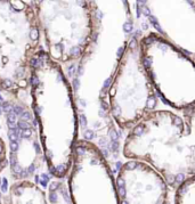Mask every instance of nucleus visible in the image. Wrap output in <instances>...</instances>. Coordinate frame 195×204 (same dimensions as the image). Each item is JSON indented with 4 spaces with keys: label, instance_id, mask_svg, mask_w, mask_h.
Masks as SVG:
<instances>
[{
    "label": "nucleus",
    "instance_id": "1",
    "mask_svg": "<svg viewBox=\"0 0 195 204\" xmlns=\"http://www.w3.org/2000/svg\"><path fill=\"white\" fill-rule=\"evenodd\" d=\"M183 116L168 109L150 112L129 130L122 149L125 159L150 163L175 189L195 174V103Z\"/></svg>",
    "mask_w": 195,
    "mask_h": 204
},
{
    "label": "nucleus",
    "instance_id": "2",
    "mask_svg": "<svg viewBox=\"0 0 195 204\" xmlns=\"http://www.w3.org/2000/svg\"><path fill=\"white\" fill-rule=\"evenodd\" d=\"M107 92L111 116L121 129L130 130L158 107L159 95L144 66L137 36L128 40Z\"/></svg>",
    "mask_w": 195,
    "mask_h": 204
},
{
    "label": "nucleus",
    "instance_id": "3",
    "mask_svg": "<svg viewBox=\"0 0 195 204\" xmlns=\"http://www.w3.org/2000/svg\"><path fill=\"white\" fill-rule=\"evenodd\" d=\"M141 58L159 97L183 112L195 103V62L156 32L139 39Z\"/></svg>",
    "mask_w": 195,
    "mask_h": 204
},
{
    "label": "nucleus",
    "instance_id": "4",
    "mask_svg": "<svg viewBox=\"0 0 195 204\" xmlns=\"http://www.w3.org/2000/svg\"><path fill=\"white\" fill-rule=\"evenodd\" d=\"M154 32L195 62V0H137Z\"/></svg>",
    "mask_w": 195,
    "mask_h": 204
},
{
    "label": "nucleus",
    "instance_id": "5",
    "mask_svg": "<svg viewBox=\"0 0 195 204\" xmlns=\"http://www.w3.org/2000/svg\"><path fill=\"white\" fill-rule=\"evenodd\" d=\"M119 204H167L168 184L146 161L128 159L115 180Z\"/></svg>",
    "mask_w": 195,
    "mask_h": 204
},
{
    "label": "nucleus",
    "instance_id": "6",
    "mask_svg": "<svg viewBox=\"0 0 195 204\" xmlns=\"http://www.w3.org/2000/svg\"><path fill=\"white\" fill-rule=\"evenodd\" d=\"M75 154L83 160L88 169L86 171L81 163L75 162L74 172L84 174L87 180V192L82 201L119 204L115 180L104 153L93 144L79 142L75 147Z\"/></svg>",
    "mask_w": 195,
    "mask_h": 204
},
{
    "label": "nucleus",
    "instance_id": "7",
    "mask_svg": "<svg viewBox=\"0 0 195 204\" xmlns=\"http://www.w3.org/2000/svg\"><path fill=\"white\" fill-rule=\"evenodd\" d=\"M176 204L195 203V174L188 176L176 187Z\"/></svg>",
    "mask_w": 195,
    "mask_h": 204
},
{
    "label": "nucleus",
    "instance_id": "8",
    "mask_svg": "<svg viewBox=\"0 0 195 204\" xmlns=\"http://www.w3.org/2000/svg\"><path fill=\"white\" fill-rule=\"evenodd\" d=\"M12 4L14 5V7L15 8H17V9H23L24 8V4L21 1V0H12Z\"/></svg>",
    "mask_w": 195,
    "mask_h": 204
},
{
    "label": "nucleus",
    "instance_id": "9",
    "mask_svg": "<svg viewBox=\"0 0 195 204\" xmlns=\"http://www.w3.org/2000/svg\"><path fill=\"white\" fill-rule=\"evenodd\" d=\"M38 37H39V32H38L37 29H32L31 30V33H30V38L32 40H37Z\"/></svg>",
    "mask_w": 195,
    "mask_h": 204
},
{
    "label": "nucleus",
    "instance_id": "10",
    "mask_svg": "<svg viewBox=\"0 0 195 204\" xmlns=\"http://www.w3.org/2000/svg\"><path fill=\"white\" fill-rule=\"evenodd\" d=\"M31 65H32L33 67L38 68V67H40L42 65V62L41 61H37V59H32V61H31Z\"/></svg>",
    "mask_w": 195,
    "mask_h": 204
},
{
    "label": "nucleus",
    "instance_id": "11",
    "mask_svg": "<svg viewBox=\"0 0 195 204\" xmlns=\"http://www.w3.org/2000/svg\"><path fill=\"white\" fill-rule=\"evenodd\" d=\"M18 127L21 128V129H29L30 128V124L27 123V122H25V121H21V122H18Z\"/></svg>",
    "mask_w": 195,
    "mask_h": 204
},
{
    "label": "nucleus",
    "instance_id": "12",
    "mask_svg": "<svg viewBox=\"0 0 195 204\" xmlns=\"http://www.w3.org/2000/svg\"><path fill=\"white\" fill-rule=\"evenodd\" d=\"M31 135H32V132H31L30 129H24L23 133H22V136H23L24 138H29V137H31Z\"/></svg>",
    "mask_w": 195,
    "mask_h": 204
},
{
    "label": "nucleus",
    "instance_id": "13",
    "mask_svg": "<svg viewBox=\"0 0 195 204\" xmlns=\"http://www.w3.org/2000/svg\"><path fill=\"white\" fill-rule=\"evenodd\" d=\"M22 119H23V120H30L31 114L29 112H22Z\"/></svg>",
    "mask_w": 195,
    "mask_h": 204
},
{
    "label": "nucleus",
    "instance_id": "14",
    "mask_svg": "<svg viewBox=\"0 0 195 204\" xmlns=\"http://www.w3.org/2000/svg\"><path fill=\"white\" fill-rule=\"evenodd\" d=\"M2 108H4V111L5 112H9L12 109V107H10V104H8V103H2Z\"/></svg>",
    "mask_w": 195,
    "mask_h": 204
},
{
    "label": "nucleus",
    "instance_id": "15",
    "mask_svg": "<svg viewBox=\"0 0 195 204\" xmlns=\"http://www.w3.org/2000/svg\"><path fill=\"white\" fill-rule=\"evenodd\" d=\"M47 183H48V176L46 174H42V180H41V185L43 187L47 186Z\"/></svg>",
    "mask_w": 195,
    "mask_h": 204
},
{
    "label": "nucleus",
    "instance_id": "16",
    "mask_svg": "<svg viewBox=\"0 0 195 204\" xmlns=\"http://www.w3.org/2000/svg\"><path fill=\"white\" fill-rule=\"evenodd\" d=\"M17 148H18L17 143L16 142H13V140H12V143H10V149L13 150V152H15V150H17Z\"/></svg>",
    "mask_w": 195,
    "mask_h": 204
},
{
    "label": "nucleus",
    "instance_id": "17",
    "mask_svg": "<svg viewBox=\"0 0 195 204\" xmlns=\"http://www.w3.org/2000/svg\"><path fill=\"white\" fill-rule=\"evenodd\" d=\"M12 86V81L10 80H4V82H2V87L4 88H9Z\"/></svg>",
    "mask_w": 195,
    "mask_h": 204
},
{
    "label": "nucleus",
    "instance_id": "18",
    "mask_svg": "<svg viewBox=\"0 0 195 204\" xmlns=\"http://www.w3.org/2000/svg\"><path fill=\"white\" fill-rule=\"evenodd\" d=\"M16 120V116H15V113H10L8 115V122H15Z\"/></svg>",
    "mask_w": 195,
    "mask_h": 204
},
{
    "label": "nucleus",
    "instance_id": "19",
    "mask_svg": "<svg viewBox=\"0 0 195 204\" xmlns=\"http://www.w3.org/2000/svg\"><path fill=\"white\" fill-rule=\"evenodd\" d=\"M22 112H23V109L20 106H15L14 107V113L15 114H22Z\"/></svg>",
    "mask_w": 195,
    "mask_h": 204
},
{
    "label": "nucleus",
    "instance_id": "20",
    "mask_svg": "<svg viewBox=\"0 0 195 204\" xmlns=\"http://www.w3.org/2000/svg\"><path fill=\"white\" fill-rule=\"evenodd\" d=\"M10 164L13 165V167H15V164H16V159H15V154H14V153L10 155Z\"/></svg>",
    "mask_w": 195,
    "mask_h": 204
},
{
    "label": "nucleus",
    "instance_id": "21",
    "mask_svg": "<svg viewBox=\"0 0 195 204\" xmlns=\"http://www.w3.org/2000/svg\"><path fill=\"white\" fill-rule=\"evenodd\" d=\"M7 190V180L2 179V192H6Z\"/></svg>",
    "mask_w": 195,
    "mask_h": 204
},
{
    "label": "nucleus",
    "instance_id": "22",
    "mask_svg": "<svg viewBox=\"0 0 195 204\" xmlns=\"http://www.w3.org/2000/svg\"><path fill=\"white\" fill-rule=\"evenodd\" d=\"M38 83H39V80H38L37 77H33L32 78V84L33 86H38Z\"/></svg>",
    "mask_w": 195,
    "mask_h": 204
},
{
    "label": "nucleus",
    "instance_id": "23",
    "mask_svg": "<svg viewBox=\"0 0 195 204\" xmlns=\"http://www.w3.org/2000/svg\"><path fill=\"white\" fill-rule=\"evenodd\" d=\"M59 186V185L57 184V183H55V184H53L51 185V186H50V190H51V192H53V190H56V188H57Z\"/></svg>",
    "mask_w": 195,
    "mask_h": 204
},
{
    "label": "nucleus",
    "instance_id": "24",
    "mask_svg": "<svg viewBox=\"0 0 195 204\" xmlns=\"http://www.w3.org/2000/svg\"><path fill=\"white\" fill-rule=\"evenodd\" d=\"M8 125H9V128H10V129H15V128L17 127V125L15 124V122H9Z\"/></svg>",
    "mask_w": 195,
    "mask_h": 204
},
{
    "label": "nucleus",
    "instance_id": "25",
    "mask_svg": "<svg viewBox=\"0 0 195 204\" xmlns=\"http://www.w3.org/2000/svg\"><path fill=\"white\" fill-rule=\"evenodd\" d=\"M20 87H22V88H24V87H26V81L25 80H22V81H20Z\"/></svg>",
    "mask_w": 195,
    "mask_h": 204
},
{
    "label": "nucleus",
    "instance_id": "26",
    "mask_svg": "<svg viewBox=\"0 0 195 204\" xmlns=\"http://www.w3.org/2000/svg\"><path fill=\"white\" fill-rule=\"evenodd\" d=\"M18 71H20V72H18V73H17V75H18V77H23V74H24V68L22 67V68H20V70H18Z\"/></svg>",
    "mask_w": 195,
    "mask_h": 204
},
{
    "label": "nucleus",
    "instance_id": "27",
    "mask_svg": "<svg viewBox=\"0 0 195 204\" xmlns=\"http://www.w3.org/2000/svg\"><path fill=\"white\" fill-rule=\"evenodd\" d=\"M51 201H56V199H57V196H56V194H51Z\"/></svg>",
    "mask_w": 195,
    "mask_h": 204
},
{
    "label": "nucleus",
    "instance_id": "28",
    "mask_svg": "<svg viewBox=\"0 0 195 204\" xmlns=\"http://www.w3.org/2000/svg\"><path fill=\"white\" fill-rule=\"evenodd\" d=\"M34 148L37 149V152H40V147H39V145H38V144H34Z\"/></svg>",
    "mask_w": 195,
    "mask_h": 204
},
{
    "label": "nucleus",
    "instance_id": "29",
    "mask_svg": "<svg viewBox=\"0 0 195 204\" xmlns=\"http://www.w3.org/2000/svg\"><path fill=\"white\" fill-rule=\"evenodd\" d=\"M15 171L18 172V173H21V172H22V169H21L20 167H17V168H15Z\"/></svg>",
    "mask_w": 195,
    "mask_h": 204
},
{
    "label": "nucleus",
    "instance_id": "30",
    "mask_svg": "<svg viewBox=\"0 0 195 204\" xmlns=\"http://www.w3.org/2000/svg\"><path fill=\"white\" fill-rule=\"evenodd\" d=\"M22 174H23V177H26V176H27V172H23Z\"/></svg>",
    "mask_w": 195,
    "mask_h": 204
},
{
    "label": "nucleus",
    "instance_id": "31",
    "mask_svg": "<svg viewBox=\"0 0 195 204\" xmlns=\"http://www.w3.org/2000/svg\"><path fill=\"white\" fill-rule=\"evenodd\" d=\"M36 181H37V183H39V177H38V176H36Z\"/></svg>",
    "mask_w": 195,
    "mask_h": 204
},
{
    "label": "nucleus",
    "instance_id": "32",
    "mask_svg": "<svg viewBox=\"0 0 195 204\" xmlns=\"http://www.w3.org/2000/svg\"><path fill=\"white\" fill-rule=\"evenodd\" d=\"M41 1H42V0H37V4H40Z\"/></svg>",
    "mask_w": 195,
    "mask_h": 204
},
{
    "label": "nucleus",
    "instance_id": "33",
    "mask_svg": "<svg viewBox=\"0 0 195 204\" xmlns=\"http://www.w3.org/2000/svg\"><path fill=\"white\" fill-rule=\"evenodd\" d=\"M2 152V147H1V145H0V153Z\"/></svg>",
    "mask_w": 195,
    "mask_h": 204
},
{
    "label": "nucleus",
    "instance_id": "34",
    "mask_svg": "<svg viewBox=\"0 0 195 204\" xmlns=\"http://www.w3.org/2000/svg\"><path fill=\"white\" fill-rule=\"evenodd\" d=\"M1 99H2V98H1V96H0V100H1Z\"/></svg>",
    "mask_w": 195,
    "mask_h": 204
}]
</instances>
